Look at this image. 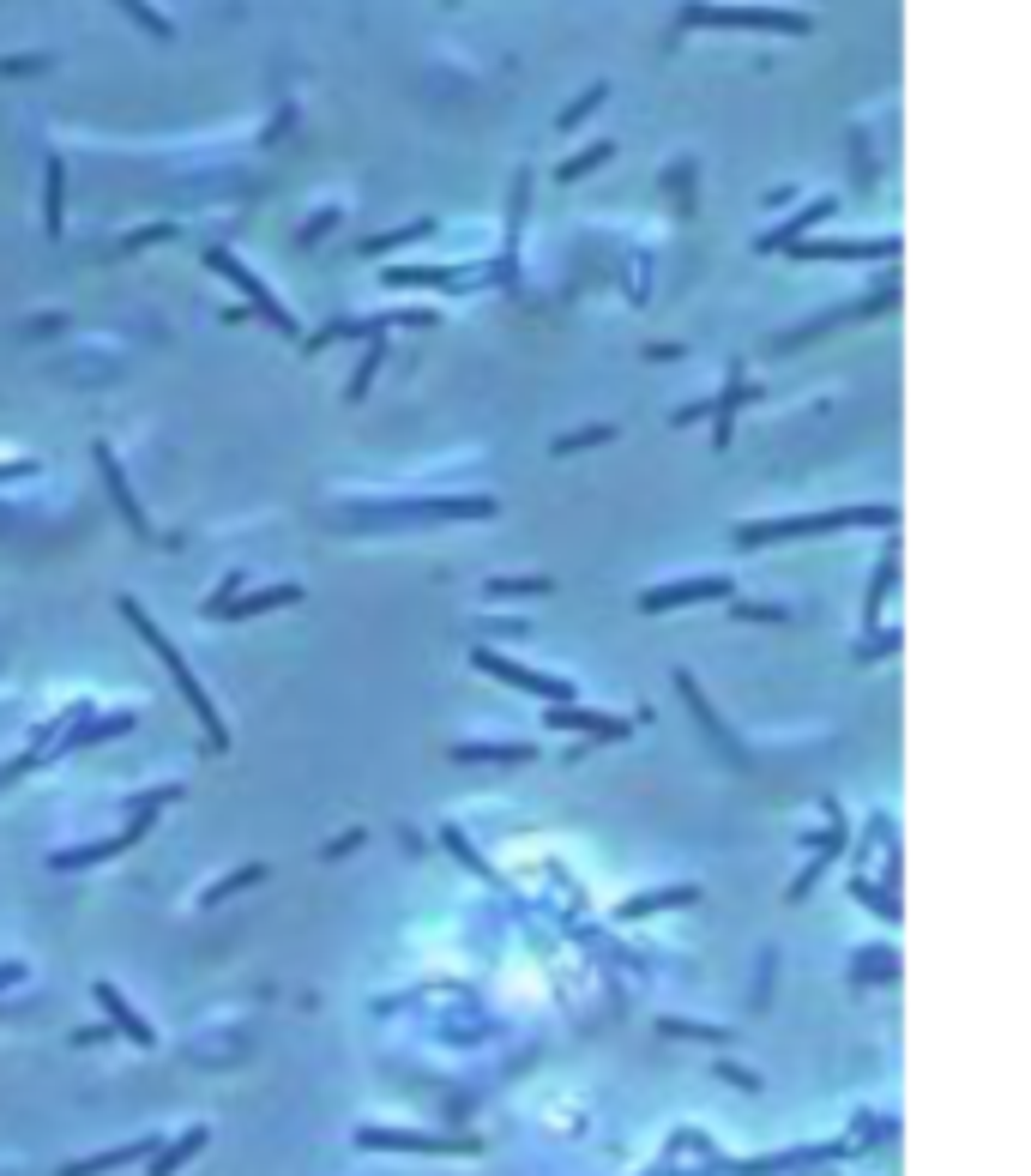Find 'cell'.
I'll use <instances>...</instances> for the list:
<instances>
[{
    "label": "cell",
    "mask_w": 1031,
    "mask_h": 1176,
    "mask_svg": "<svg viewBox=\"0 0 1031 1176\" xmlns=\"http://www.w3.org/2000/svg\"><path fill=\"white\" fill-rule=\"evenodd\" d=\"M489 591L494 597H543V591H555V580H489Z\"/></svg>",
    "instance_id": "8992f818"
},
{
    "label": "cell",
    "mask_w": 1031,
    "mask_h": 1176,
    "mask_svg": "<svg viewBox=\"0 0 1031 1176\" xmlns=\"http://www.w3.org/2000/svg\"><path fill=\"white\" fill-rule=\"evenodd\" d=\"M477 664H483L489 675H507V682H519L525 694H549V700H574V682H567V675H543V670H531V664H513V658H494V652H477Z\"/></svg>",
    "instance_id": "6da1fadb"
},
{
    "label": "cell",
    "mask_w": 1031,
    "mask_h": 1176,
    "mask_svg": "<svg viewBox=\"0 0 1031 1176\" xmlns=\"http://www.w3.org/2000/svg\"><path fill=\"white\" fill-rule=\"evenodd\" d=\"M380 356H386V344H368V356H363V374L350 380V399H363V392H368V380H374V369H380Z\"/></svg>",
    "instance_id": "ba28073f"
},
{
    "label": "cell",
    "mask_w": 1031,
    "mask_h": 1176,
    "mask_svg": "<svg viewBox=\"0 0 1031 1176\" xmlns=\"http://www.w3.org/2000/svg\"><path fill=\"white\" fill-rule=\"evenodd\" d=\"M802 260H875V254H893V241H796Z\"/></svg>",
    "instance_id": "277c9868"
},
{
    "label": "cell",
    "mask_w": 1031,
    "mask_h": 1176,
    "mask_svg": "<svg viewBox=\"0 0 1031 1176\" xmlns=\"http://www.w3.org/2000/svg\"><path fill=\"white\" fill-rule=\"evenodd\" d=\"M603 157H610V146H591V152H580L574 163L561 169V182H574V175H585V169H591V163H603Z\"/></svg>",
    "instance_id": "9c48e42d"
},
{
    "label": "cell",
    "mask_w": 1031,
    "mask_h": 1176,
    "mask_svg": "<svg viewBox=\"0 0 1031 1176\" xmlns=\"http://www.w3.org/2000/svg\"><path fill=\"white\" fill-rule=\"evenodd\" d=\"M736 586L724 574H706V580H675L658 591H639V610H675V603H700V597H730Z\"/></svg>",
    "instance_id": "7a4b0ae2"
},
{
    "label": "cell",
    "mask_w": 1031,
    "mask_h": 1176,
    "mask_svg": "<svg viewBox=\"0 0 1031 1176\" xmlns=\"http://www.w3.org/2000/svg\"><path fill=\"white\" fill-rule=\"evenodd\" d=\"M555 724H585V730H597V736H627V719H585V712H561Z\"/></svg>",
    "instance_id": "52a82bcc"
},
{
    "label": "cell",
    "mask_w": 1031,
    "mask_h": 1176,
    "mask_svg": "<svg viewBox=\"0 0 1031 1176\" xmlns=\"http://www.w3.org/2000/svg\"><path fill=\"white\" fill-rule=\"evenodd\" d=\"M49 236H61V163L49 169Z\"/></svg>",
    "instance_id": "30bf717a"
},
{
    "label": "cell",
    "mask_w": 1031,
    "mask_h": 1176,
    "mask_svg": "<svg viewBox=\"0 0 1031 1176\" xmlns=\"http://www.w3.org/2000/svg\"><path fill=\"white\" fill-rule=\"evenodd\" d=\"M603 441H616V422H597V429H574V435H561L555 453H580V447H603Z\"/></svg>",
    "instance_id": "5b68a950"
},
{
    "label": "cell",
    "mask_w": 1031,
    "mask_h": 1176,
    "mask_svg": "<svg viewBox=\"0 0 1031 1176\" xmlns=\"http://www.w3.org/2000/svg\"><path fill=\"white\" fill-rule=\"evenodd\" d=\"M205 266H218V272H230V278L241 283V290H247V296H254V302H260V308L272 314V327H278V332H296V320H290V314H283V308L272 302V290H266V283H254V278H247V272H241V266H236V260L224 254V247H211V254H205Z\"/></svg>",
    "instance_id": "3957f363"
}]
</instances>
